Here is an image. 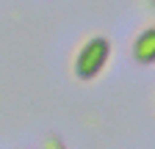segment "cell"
<instances>
[{
	"mask_svg": "<svg viewBox=\"0 0 155 149\" xmlns=\"http://www.w3.org/2000/svg\"><path fill=\"white\" fill-rule=\"evenodd\" d=\"M130 55L139 66H152L155 64V22L144 25L130 42Z\"/></svg>",
	"mask_w": 155,
	"mask_h": 149,
	"instance_id": "cell-2",
	"label": "cell"
},
{
	"mask_svg": "<svg viewBox=\"0 0 155 149\" xmlns=\"http://www.w3.org/2000/svg\"><path fill=\"white\" fill-rule=\"evenodd\" d=\"M111 52H114V44L108 36H89V39L78 47L75 52V61H72V74L81 83H91L103 74V69L108 66L111 61Z\"/></svg>",
	"mask_w": 155,
	"mask_h": 149,
	"instance_id": "cell-1",
	"label": "cell"
},
{
	"mask_svg": "<svg viewBox=\"0 0 155 149\" xmlns=\"http://www.w3.org/2000/svg\"><path fill=\"white\" fill-rule=\"evenodd\" d=\"M42 149H67V144L58 138V135H47L45 144H42Z\"/></svg>",
	"mask_w": 155,
	"mask_h": 149,
	"instance_id": "cell-3",
	"label": "cell"
},
{
	"mask_svg": "<svg viewBox=\"0 0 155 149\" xmlns=\"http://www.w3.org/2000/svg\"><path fill=\"white\" fill-rule=\"evenodd\" d=\"M141 6H144L150 14H155V0H141Z\"/></svg>",
	"mask_w": 155,
	"mask_h": 149,
	"instance_id": "cell-4",
	"label": "cell"
}]
</instances>
